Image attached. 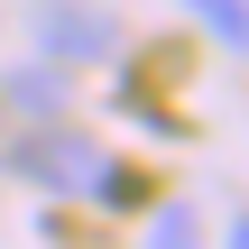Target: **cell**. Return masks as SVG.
Listing matches in <instances>:
<instances>
[{
    "mask_svg": "<svg viewBox=\"0 0 249 249\" xmlns=\"http://www.w3.org/2000/svg\"><path fill=\"white\" fill-rule=\"evenodd\" d=\"M28 28H37V46L55 55V65H83V55H111V9L102 0H28Z\"/></svg>",
    "mask_w": 249,
    "mask_h": 249,
    "instance_id": "cell-1",
    "label": "cell"
},
{
    "mask_svg": "<svg viewBox=\"0 0 249 249\" xmlns=\"http://www.w3.org/2000/svg\"><path fill=\"white\" fill-rule=\"evenodd\" d=\"M18 166H28L37 185H65V194L111 185V166H102V148H92V139H28V148H18Z\"/></svg>",
    "mask_w": 249,
    "mask_h": 249,
    "instance_id": "cell-2",
    "label": "cell"
},
{
    "mask_svg": "<svg viewBox=\"0 0 249 249\" xmlns=\"http://www.w3.org/2000/svg\"><path fill=\"white\" fill-rule=\"evenodd\" d=\"M185 9H194V18L231 46V55H249V0H185Z\"/></svg>",
    "mask_w": 249,
    "mask_h": 249,
    "instance_id": "cell-3",
    "label": "cell"
},
{
    "mask_svg": "<svg viewBox=\"0 0 249 249\" xmlns=\"http://www.w3.org/2000/svg\"><path fill=\"white\" fill-rule=\"evenodd\" d=\"M9 92H18V102H37V111H46V102H65V74H46V65H28V74H18V83H9Z\"/></svg>",
    "mask_w": 249,
    "mask_h": 249,
    "instance_id": "cell-4",
    "label": "cell"
},
{
    "mask_svg": "<svg viewBox=\"0 0 249 249\" xmlns=\"http://www.w3.org/2000/svg\"><path fill=\"white\" fill-rule=\"evenodd\" d=\"M194 240V213H157V231H148V249H185Z\"/></svg>",
    "mask_w": 249,
    "mask_h": 249,
    "instance_id": "cell-5",
    "label": "cell"
},
{
    "mask_svg": "<svg viewBox=\"0 0 249 249\" xmlns=\"http://www.w3.org/2000/svg\"><path fill=\"white\" fill-rule=\"evenodd\" d=\"M222 249H249V222H231V240H222Z\"/></svg>",
    "mask_w": 249,
    "mask_h": 249,
    "instance_id": "cell-6",
    "label": "cell"
}]
</instances>
